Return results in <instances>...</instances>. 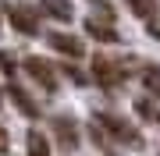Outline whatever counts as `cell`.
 <instances>
[{"mask_svg": "<svg viewBox=\"0 0 160 156\" xmlns=\"http://www.w3.org/2000/svg\"><path fill=\"white\" fill-rule=\"evenodd\" d=\"M92 78L100 82L103 89H114L125 82V71H121L118 60H107V57H92Z\"/></svg>", "mask_w": 160, "mask_h": 156, "instance_id": "cell-1", "label": "cell"}, {"mask_svg": "<svg viewBox=\"0 0 160 156\" xmlns=\"http://www.w3.org/2000/svg\"><path fill=\"white\" fill-rule=\"evenodd\" d=\"M96 124H100V128H107V131L114 135L118 142H128V145H142L139 131H135V128H128V124L121 121V117H114V114H100V117H96Z\"/></svg>", "mask_w": 160, "mask_h": 156, "instance_id": "cell-2", "label": "cell"}, {"mask_svg": "<svg viewBox=\"0 0 160 156\" xmlns=\"http://www.w3.org/2000/svg\"><path fill=\"white\" fill-rule=\"evenodd\" d=\"M46 43H50L57 53H64V57H82V53H86L82 39H75V35H68V32H53V35H46Z\"/></svg>", "mask_w": 160, "mask_h": 156, "instance_id": "cell-3", "label": "cell"}, {"mask_svg": "<svg viewBox=\"0 0 160 156\" xmlns=\"http://www.w3.org/2000/svg\"><path fill=\"white\" fill-rule=\"evenodd\" d=\"M25 71H29L43 89H57V75L50 71V64H46L43 57H29V60H25Z\"/></svg>", "mask_w": 160, "mask_h": 156, "instance_id": "cell-4", "label": "cell"}, {"mask_svg": "<svg viewBox=\"0 0 160 156\" xmlns=\"http://www.w3.org/2000/svg\"><path fill=\"white\" fill-rule=\"evenodd\" d=\"M7 18H11V25L18 32H25V35H32L36 29H39V18H36L29 7H11V11H7Z\"/></svg>", "mask_w": 160, "mask_h": 156, "instance_id": "cell-5", "label": "cell"}, {"mask_svg": "<svg viewBox=\"0 0 160 156\" xmlns=\"http://www.w3.org/2000/svg\"><path fill=\"white\" fill-rule=\"evenodd\" d=\"M43 14L57 18V21H71L75 7H71V0H43Z\"/></svg>", "mask_w": 160, "mask_h": 156, "instance_id": "cell-6", "label": "cell"}, {"mask_svg": "<svg viewBox=\"0 0 160 156\" xmlns=\"http://www.w3.org/2000/svg\"><path fill=\"white\" fill-rule=\"evenodd\" d=\"M7 96L14 99V106L22 110L25 117H36V114H39V106H36V103H32V99L25 96V92H22V89H18V85H11V89H7Z\"/></svg>", "mask_w": 160, "mask_h": 156, "instance_id": "cell-7", "label": "cell"}, {"mask_svg": "<svg viewBox=\"0 0 160 156\" xmlns=\"http://www.w3.org/2000/svg\"><path fill=\"white\" fill-rule=\"evenodd\" d=\"M86 32H89V35H96L100 43H118V32L110 29V25H100V21H92V18L86 21Z\"/></svg>", "mask_w": 160, "mask_h": 156, "instance_id": "cell-8", "label": "cell"}, {"mask_svg": "<svg viewBox=\"0 0 160 156\" xmlns=\"http://www.w3.org/2000/svg\"><path fill=\"white\" fill-rule=\"evenodd\" d=\"M25 145H29V156H50V145H46L43 131H29V139H25Z\"/></svg>", "mask_w": 160, "mask_h": 156, "instance_id": "cell-9", "label": "cell"}, {"mask_svg": "<svg viewBox=\"0 0 160 156\" xmlns=\"http://www.w3.org/2000/svg\"><path fill=\"white\" fill-rule=\"evenodd\" d=\"M128 7H132V14H139V18H153L157 14L153 0H128Z\"/></svg>", "mask_w": 160, "mask_h": 156, "instance_id": "cell-10", "label": "cell"}, {"mask_svg": "<svg viewBox=\"0 0 160 156\" xmlns=\"http://www.w3.org/2000/svg\"><path fill=\"white\" fill-rule=\"evenodd\" d=\"M57 139L64 142V149H75V128H71V121H57Z\"/></svg>", "mask_w": 160, "mask_h": 156, "instance_id": "cell-11", "label": "cell"}, {"mask_svg": "<svg viewBox=\"0 0 160 156\" xmlns=\"http://www.w3.org/2000/svg\"><path fill=\"white\" fill-rule=\"evenodd\" d=\"M135 114H139V117H157L153 99H135Z\"/></svg>", "mask_w": 160, "mask_h": 156, "instance_id": "cell-12", "label": "cell"}, {"mask_svg": "<svg viewBox=\"0 0 160 156\" xmlns=\"http://www.w3.org/2000/svg\"><path fill=\"white\" fill-rule=\"evenodd\" d=\"M0 68H4L7 75H11V71H14V57H11V53H0Z\"/></svg>", "mask_w": 160, "mask_h": 156, "instance_id": "cell-13", "label": "cell"}, {"mask_svg": "<svg viewBox=\"0 0 160 156\" xmlns=\"http://www.w3.org/2000/svg\"><path fill=\"white\" fill-rule=\"evenodd\" d=\"M146 25H149V32L160 39V18H146Z\"/></svg>", "mask_w": 160, "mask_h": 156, "instance_id": "cell-14", "label": "cell"}, {"mask_svg": "<svg viewBox=\"0 0 160 156\" xmlns=\"http://www.w3.org/2000/svg\"><path fill=\"white\" fill-rule=\"evenodd\" d=\"M0 153H7V131H4V124H0Z\"/></svg>", "mask_w": 160, "mask_h": 156, "instance_id": "cell-15", "label": "cell"}, {"mask_svg": "<svg viewBox=\"0 0 160 156\" xmlns=\"http://www.w3.org/2000/svg\"><path fill=\"white\" fill-rule=\"evenodd\" d=\"M0 99H4V96H0Z\"/></svg>", "mask_w": 160, "mask_h": 156, "instance_id": "cell-16", "label": "cell"}]
</instances>
